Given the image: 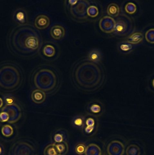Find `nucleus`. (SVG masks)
<instances>
[{"label":"nucleus","mask_w":154,"mask_h":155,"mask_svg":"<svg viewBox=\"0 0 154 155\" xmlns=\"http://www.w3.org/2000/svg\"><path fill=\"white\" fill-rule=\"evenodd\" d=\"M43 155H59L55 144L54 143L49 144L45 147L43 150Z\"/></svg>","instance_id":"24"},{"label":"nucleus","mask_w":154,"mask_h":155,"mask_svg":"<svg viewBox=\"0 0 154 155\" xmlns=\"http://www.w3.org/2000/svg\"><path fill=\"white\" fill-rule=\"evenodd\" d=\"M71 79L79 90L91 93L103 87L106 81V73L100 64L93 63L85 58L74 63L71 71Z\"/></svg>","instance_id":"1"},{"label":"nucleus","mask_w":154,"mask_h":155,"mask_svg":"<svg viewBox=\"0 0 154 155\" xmlns=\"http://www.w3.org/2000/svg\"><path fill=\"white\" fill-rule=\"evenodd\" d=\"M11 152L12 155H37L34 147L24 140L15 142L12 146Z\"/></svg>","instance_id":"7"},{"label":"nucleus","mask_w":154,"mask_h":155,"mask_svg":"<svg viewBox=\"0 0 154 155\" xmlns=\"http://www.w3.org/2000/svg\"><path fill=\"white\" fill-rule=\"evenodd\" d=\"M86 147H86V146L83 143H79V144H77L75 149L76 154L79 155L85 154Z\"/></svg>","instance_id":"31"},{"label":"nucleus","mask_w":154,"mask_h":155,"mask_svg":"<svg viewBox=\"0 0 154 155\" xmlns=\"http://www.w3.org/2000/svg\"><path fill=\"white\" fill-rule=\"evenodd\" d=\"M145 38L147 41L154 44V28L149 29L146 32Z\"/></svg>","instance_id":"30"},{"label":"nucleus","mask_w":154,"mask_h":155,"mask_svg":"<svg viewBox=\"0 0 154 155\" xmlns=\"http://www.w3.org/2000/svg\"><path fill=\"white\" fill-rule=\"evenodd\" d=\"M85 110L87 115L98 118L103 115L105 108L102 102L97 100H93L87 103Z\"/></svg>","instance_id":"8"},{"label":"nucleus","mask_w":154,"mask_h":155,"mask_svg":"<svg viewBox=\"0 0 154 155\" xmlns=\"http://www.w3.org/2000/svg\"><path fill=\"white\" fill-rule=\"evenodd\" d=\"M85 117L78 116L72 119V124L73 127L78 129H82L84 126Z\"/></svg>","instance_id":"25"},{"label":"nucleus","mask_w":154,"mask_h":155,"mask_svg":"<svg viewBox=\"0 0 154 155\" xmlns=\"http://www.w3.org/2000/svg\"><path fill=\"white\" fill-rule=\"evenodd\" d=\"M127 155H140V149L139 147L135 144H131L127 147Z\"/></svg>","instance_id":"26"},{"label":"nucleus","mask_w":154,"mask_h":155,"mask_svg":"<svg viewBox=\"0 0 154 155\" xmlns=\"http://www.w3.org/2000/svg\"><path fill=\"white\" fill-rule=\"evenodd\" d=\"M1 110L4 111L8 115V123L13 124L16 123L21 117L22 110L20 106L15 103L11 105H6Z\"/></svg>","instance_id":"9"},{"label":"nucleus","mask_w":154,"mask_h":155,"mask_svg":"<svg viewBox=\"0 0 154 155\" xmlns=\"http://www.w3.org/2000/svg\"><path fill=\"white\" fill-rule=\"evenodd\" d=\"M87 13L88 17L94 18L98 16L99 12L98 8L96 6L90 5L87 9Z\"/></svg>","instance_id":"27"},{"label":"nucleus","mask_w":154,"mask_h":155,"mask_svg":"<svg viewBox=\"0 0 154 155\" xmlns=\"http://www.w3.org/2000/svg\"><path fill=\"white\" fill-rule=\"evenodd\" d=\"M85 155H101V150L97 144L91 143L86 147Z\"/></svg>","instance_id":"18"},{"label":"nucleus","mask_w":154,"mask_h":155,"mask_svg":"<svg viewBox=\"0 0 154 155\" xmlns=\"http://www.w3.org/2000/svg\"><path fill=\"white\" fill-rule=\"evenodd\" d=\"M116 21L113 18L109 16H105L101 18L99 22V27L102 32L109 33L114 32Z\"/></svg>","instance_id":"10"},{"label":"nucleus","mask_w":154,"mask_h":155,"mask_svg":"<svg viewBox=\"0 0 154 155\" xmlns=\"http://www.w3.org/2000/svg\"><path fill=\"white\" fill-rule=\"evenodd\" d=\"M23 74L17 65L11 62L0 64V89L12 91L18 89L22 84Z\"/></svg>","instance_id":"4"},{"label":"nucleus","mask_w":154,"mask_h":155,"mask_svg":"<svg viewBox=\"0 0 154 155\" xmlns=\"http://www.w3.org/2000/svg\"><path fill=\"white\" fill-rule=\"evenodd\" d=\"M14 19L19 25L28 24V17L24 10L19 9L16 10L14 13Z\"/></svg>","instance_id":"15"},{"label":"nucleus","mask_w":154,"mask_h":155,"mask_svg":"<svg viewBox=\"0 0 154 155\" xmlns=\"http://www.w3.org/2000/svg\"><path fill=\"white\" fill-rule=\"evenodd\" d=\"M103 58L102 52L99 49H92L90 51L87 56V59L93 63L100 64Z\"/></svg>","instance_id":"14"},{"label":"nucleus","mask_w":154,"mask_h":155,"mask_svg":"<svg viewBox=\"0 0 154 155\" xmlns=\"http://www.w3.org/2000/svg\"><path fill=\"white\" fill-rule=\"evenodd\" d=\"M4 148L3 146L0 143V155H4Z\"/></svg>","instance_id":"34"},{"label":"nucleus","mask_w":154,"mask_h":155,"mask_svg":"<svg viewBox=\"0 0 154 155\" xmlns=\"http://www.w3.org/2000/svg\"><path fill=\"white\" fill-rule=\"evenodd\" d=\"M50 33L53 38L56 40H59L65 36V29L60 25H54L51 28Z\"/></svg>","instance_id":"13"},{"label":"nucleus","mask_w":154,"mask_h":155,"mask_svg":"<svg viewBox=\"0 0 154 155\" xmlns=\"http://www.w3.org/2000/svg\"><path fill=\"white\" fill-rule=\"evenodd\" d=\"M119 7L116 3H112L108 6L107 9V12L109 17L111 18H117L119 16Z\"/></svg>","instance_id":"19"},{"label":"nucleus","mask_w":154,"mask_h":155,"mask_svg":"<svg viewBox=\"0 0 154 155\" xmlns=\"http://www.w3.org/2000/svg\"><path fill=\"white\" fill-rule=\"evenodd\" d=\"M55 144L59 155H67L69 150V146L67 141Z\"/></svg>","instance_id":"23"},{"label":"nucleus","mask_w":154,"mask_h":155,"mask_svg":"<svg viewBox=\"0 0 154 155\" xmlns=\"http://www.w3.org/2000/svg\"><path fill=\"white\" fill-rule=\"evenodd\" d=\"M107 151L108 155H123L125 147L123 143L119 140H112L107 145Z\"/></svg>","instance_id":"11"},{"label":"nucleus","mask_w":154,"mask_h":155,"mask_svg":"<svg viewBox=\"0 0 154 155\" xmlns=\"http://www.w3.org/2000/svg\"><path fill=\"white\" fill-rule=\"evenodd\" d=\"M9 117L8 115L4 111L1 110L0 111V122H8Z\"/></svg>","instance_id":"32"},{"label":"nucleus","mask_w":154,"mask_h":155,"mask_svg":"<svg viewBox=\"0 0 154 155\" xmlns=\"http://www.w3.org/2000/svg\"><path fill=\"white\" fill-rule=\"evenodd\" d=\"M125 10L128 14H133L136 11V6L134 3L128 2L125 6Z\"/></svg>","instance_id":"29"},{"label":"nucleus","mask_w":154,"mask_h":155,"mask_svg":"<svg viewBox=\"0 0 154 155\" xmlns=\"http://www.w3.org/2000/svg\"><path fill=\"white\" fill-rule=\"evenodd\" d=\"M34 84L38 89L52 95L56 93L60 87V77L56 69L52 66H41L33 74Z\"/></svg>","instance_id":"3"},{"label":"nucleus","mask_w":154,"mask_h":155,"mask_svg":"<svg viewBox=\"0 0 154 155\" xmlns=\"http://www.w3.org/2000/svg\"><path fill=\"white\" fill-rule=\"evenodd\" d=\"M114 33L119 36H124L129 34L133 29V21L130 18L125 14L118 16L115 21Z\"/></svg>","instance_id":"6"},{"label":"nucleus","mask_w":154,"mask_h":155,"mask_svg":"<svg viewBox=\"0 0 154 155\" xmlns=\"http://www.w3.org/2000/svg\"><path fill=\"white\" fill-rule=\"evenodd\" d=\"M54 144H58L66 140V134L62 130H57L52 137Z\"/></svg>","instance_id":"20"},{"label":"nucleus","mask_w":154,"mask_h":155,"mask_svg":"<svg viewBox=\"0 0 154 155\" xmlns=\"http://www.w3.org/2000/svg\"><path fill=\"white\" fill-rule=\"evenodd\" d=\"M152 85H153V87H154V79H153V81H152Z\"/></svg>","instance_id":"36"},{"label":"nucleus","mask_w":154,"mask_h":155,"mask_svg":"<svg viewBox=\"0 0 154 155\" xmlns=\"http://www.w3.org/2000/svg\"><path fill=\"white\" fill-rule=\"evenodd\" d=\"M3 105V101L2 99L0 98V108L2 107Z\"/></svg>","instance_id":"35"},{"label":"nucleus","mask_w":154,"mask_h":155,"mask_svg":"<svg viewBox=\"0 0 154 155\" xmlns=\"http://www.w3.org/2000/svg\"><path fill=\"white\" fill-rule=\"evenodd\" d=\"M1 131L3 136L7 137H11L14 132L12 127L9 125H5L3 126Z\"/></svg>","instance_id":"28"},{"label":"nucleus","mask_w":154,"mask_h":155,"mask_svg":"<svg viewBox=\"0 0 154 155\" xmlns=\"http://www.w3.org/2000/svg\"><path fill=\"white\" fill-rule=\"evenodd\" d=\"M43 53L47 58H53L56 54L55 48L51 44H47L43 47L42 50Z\"/></svg>","instance_id":"22"},{"label":"nucleus","mask_w":154,"mask_h":155,"mask_svg":"<svg viewBox=\"0 0 154 155\" xmlns=\"http://www.w3.org/2000/svg\"><path fill=\"white\" fill-rule=\"evenodd\" d=\"M90 5L88 1L81 0L73 6H68V9L72 18L78 22H82L88 19L87 10Z\"/></svg>","instance_id":"5"},{"label":"nucleus","mask_w":154,"mask_h":155,"mask_svg":"<svg viewBox=\"0 0 154 155\" xmlns=\"http://www.w3.org/2000/svg\"><path fill=\"white\" fill-rule=\"evenodd\" d=\"M144 36L141 32H136L131 33L126 38V41L132 45L139 44L143 41Z\"/></svg>","instance_id":"17"},{"label":"nucleus","mask_w":154,"mask_h":155,"mask_svg":"<svg viewBox=\"0 0 154 155\" xmlns=\"http://www.w3.org/2000/svg\"><path fill=\"white\" fill-rule=\"evenodd\" d=\"M7 45L13 54L30 58L39 52L42 40L40 32L33 26L29 24L19 25L9 33Z\"/></svg>","instance_id":"2"},{"label":"nucleus","mask_w":154,"mask_h":155,"mask_svg":"<svg viewBox=\"0 0 154 155\" xmlns=\"http://www.w3.org/2000/svg\"><path fill=\"white\" fill-rule=\"evenodd\" d=\"M50 21L48 16L45 15H40L37 16L34 20V26L39 30H44L50 26Z\"/></svg>","instance_id":"12"},{"label":"nucleus","mask_w":154,"mask_h":155,"mask_svg":"<svg viewBox=\"0 0 154 155\" xmlns=\"http://www.w3.org/2000/svg\"><path fill=\"white\" fill-rule=\"evenodd\" d=\"M31 99L34 103L40 104L43 103L46 100V93L39 89L34 90L31 95Z\"/></svg>","instance_id":"16"},{"label":"nucleus","mask_w":154,"mask_h":155,"mask_svg":"<svg viewBox=\"0 0 154 155\" xmlns=\"http://www.w3.org/2000/svg\"><path fill=\"white\" fill-rule=\"evenodd\" d=\"M5 102H6V105H11L13 104L14 100L12 98H7L5 100Z\"/></svg>","instance_id":"33"},{"label":"nucleus","mask_w":154,"mask_h":155,"mask_svg":"<svg viewBox=\"0 0 154 155\" xmlns=\"http://www.w3.org/2000/svg\"><path fill=\"white\" fill-rule=\"evenodd\" d=\"M118 49L123 54H128L132 51L133 45L128 43L126 41L119 42L117 45Z\"/></svg>","instance_id":"21"}]
</instances>
